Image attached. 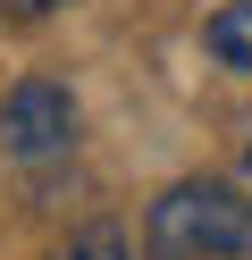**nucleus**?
<instances>
[{"label": "nucleus", "instance_id": "nucleus-2", "mask_svg": "<svg viewBox=\"0 0 252 260\" xmlns=\"http://www.w3.org/2000/svg\"><path fill=\"white\" fill-rule=\"evenodd\" d=\"M67 143H76V92L50 84V76L9 84V101H0V151L9 159H59Z\"/></svg>", "mask_w": 252, "mask_h": 260}, {"label": "nucleus", "instance_id": "nucleus-6", "mask_svg": "<svg viewBox=\"0 0 252 260\" xmlns=\"http://www.w3.org/2000/svg\"><path fill=\"white\" fill-rule=\"evenodd\" d=\"M235 176L252 185V126H244V143H235Z\"/></svg>", "mask_w": 252, "mask_h": 260}, {"label": "nucleus", "instance_id": "nucleus-4", "mask_svg": "<svg viewBox=\"0 0 252 260\" xmlns=\"http://www.w3.org/2000/svg\"><path fill=\"white\" fill-rule=\"evenodd\" d=\"M50 260H134V252H126V235H118V226H84V235L67 243V252H50Z\"/></svg>", "mask_w": 252, "mask_h": 260}, {"label": "nucleus", "instance_id": "nucleus-1", "mask_svg": "<svg viewBox=\"0 0 252 260\" xmlns=\"http://www.w3.org/2000/svg\"><path fill=\"white\" fill-rule=\"evenodd\" d=\"M151 260H235L252 252V185H227V176H185L151 202L143 218Z\"/></svg>", "mask_w": 252, "mask_h": 260}, {"label": "nucleus", "instance_id": "nucleus-3", "mask_svg": "<svg viewBox=\"0 0 252 260\" xmlns=\"http://www.w3.org/2000/svg\"><path fill=\"white\" fill-rule=\"evenodd\" d=\"M202 42H210V59H218L227 76H252V0H227V9H210Z\"/></svg>", "mask_w": 252, "mask_h": 260}, {"label": "nucleus", "instance_id": "nucleus-5", "mask_svg": "<svg viewBox=\"0 0 252 260\" xmlns=\"http://www.w3.org/2000/svg\"><path fill=\"white\" fill-rule=\"evenodd\" d=\"M50 9H67V0H0V17H50Z\"/></svg>", "mask_w": 252, "mask_h": 260}]
</instances>
